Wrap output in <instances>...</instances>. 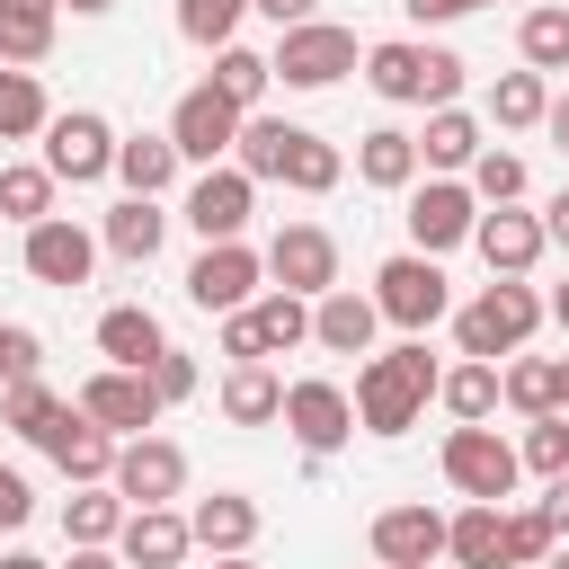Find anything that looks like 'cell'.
<instances>
[{"mask_svg": "<svg viewBox=\"0 0 569 569\" xmlns=\"http://www.w3.org/2000/svg\"><path fill=\"white\" fill-rule=\"evenodd\" d=\"M498 382H507V400H516L525 418H551V409H560V356H516Z\"/></svg>", "mask_w": 569, "mask_h": 569, "instance_id": "d590c367", "label": "cell"}, {"mask_svg": "<svg viewBox=\"0 0 569 569\" xmlns=\"http://www.w3.org/2000/svg\"><path fill=\"white\" fill-rule=\"evenodd\" d=\"M169 338H160V320L142 311V302H116L107 320H98V356L107 365H124V373H151V356H160Z\"/></svg>", "mask_w": 569, "mask_h": 569, "instance_id": "603a6c76", "label": "cell"}, {"mask_svg": "<svg viewBox=\"0 0 569 569\" xmlns=\"http://www.w3.org/2000/svg\"><path fill=\"white\" fill-rule=\"evenodd\" d=\"M222 418H231V427H267V418H284V382H276L267 365H231V373H222Z\"/></svg>", "mask_w": 569, "mask_h": 569, "instance_id": "d4e9b609", "label": "cell"}, {"mask_svg": "<svg viewBox=\"0 0 569 569\" xmlns=\"http://www.w3.org/2000/svg\"><path fill=\"white\" fill-rule=\"evenodd\" d=\"M471 249L489 258V276H525V267H533L551 240H542V213H516V204H498V213H480Z\"/></svg>", "mask_w": 569, "mask_h": 569, "instance_id": "ac0fdd59", "label": "cell"}, {"mask_svg": "<svg viewBox=\"0 0 569 569\" xmlns=\"http://www.w3.org/2000/svg\"><path fill=\"white\" fill-rule=\"evenodd\" d=\"M249 9H258V18H276V27H311V9H320V0H249Z\"/></svg>", "mask_w": 569, "mask_h": 569, "instance_id": "db71d44e", "label": "cell"}, {"mask_svg": "<svg viewBox=\"0 0 569 569\" xmlns=\"http://www.w3.org/2000/svg\"><path fill=\"white\" fill-rule=\"evenodd\" d=\"M36 365H44V347H36V329H18V320H0V382H36Z\"/></svg>", "mask_w": 569, "mask_h": 569, "instance_id": "7dc6e473", "label": "cell"}, {"mask_svg": "<svg viewBox=\"0 0 569 569\" xmlns=\"http://www.w3.org/2000/svg\"><path fill=\"white\" fill-rule=\"evenodd\" d=\"M551 569H569V551H551Z\"/></svg>", "mask_w": 569, "mask_h": 569, "instance_id": "e7e4bbea", "label": "cell"}, {"mask_svg": "<svg viewBox=\"0 0 569 569\" xmlns=\"http://www.w3.org/2000/svg\"><path fill=\"white\" fill-rule=\"evenodd\" d=\"M418 160H427V169H471V160H480V124H471L462 107H436L427 133H418Z\"/></svg>", "mask_w": 569, "mask_h": 569, "instance_id": "f546056e", "label": "cell"}, {"mask_svg": "<svg viewBox=\"0 0 569 569\" xmlns=\"http://www.w3.org/2000/svg\"><path fill=\"white\" fill-rule=\"evenodd\" d=\"M267 80H276V62H267V53H249V44H222V53H213V89H222L240 116L267 98Z\"/></svg>", "mask_w": 569, "mask_h": 569, "instance_id": "836d02e7", "label": "cell"}, {"mask_svg": "<svg viewBox=\"0 0 569 569\" xmlns=\"http://www.w3.org/2000/svg\"><path fill=\"white\" fill-rule=\"evenodd\" d=\"M516 44H525L533 71H569V9H525Z\"/></svg>", "mask_w": 569, "mask_h": 569, "instance_id": "b9f144b4", "label": "cell"}, {"mask_svg": "<svg viewBox=\"0 0 569 569\" xmlns=\"http://www.w3.org/2000/svg\"><path fill=\"white\" fill-rule=\"evenodd\" d=\"M0 569H44V560H36V551H9V560H0Z\"/></svg>", "mask_w": 569, "mask_h": 569, "instance_id": "6125c7cd", "label": "cell"}, {"mask_svg": "<svg viewBox=\"0 0 569 569\" xmlns=\"http://www.w3.org/2000/svg\"><path fill=\"white\" fill-rule=\"evenodd\" d=\"M498 391H507V382H498V365H453V373L436 382V400H445L462 427H480V418L498 409Z\"/></svg>", "mask_w": 569, "mask_h": 569, "instance_id": "8d00e7d4", "label": "cell"}, {"mask_svg": "<svg viewBox=\"0 0 569 569\" xmlns=\"http://www.w3.org/2000/svg\"><path fill=\"white\" fill-rule=\"evenodd\" d=\"M151 391H160V409H169V400H187V391H196V356L160 347V356H151Z\"/></svg>", "mask_w": 569, "mask_h": 569, "instance_id": "c3c4849f", "label": "cell"}, {"mask_svg": "<svg viewBox=\"0 0 569 569\" xmlns=\"http://www.w3.org/2000/svg\"><path fill=\"white\" fill-rule=\"evenodd\" d=\"M240 18H249V0H178V36H187V44H213V53L231 44Z\"/></svg>", "mask_w": 569, "mask_h": 569, "instance_id": "7bdbcfd3", "label": "cell"}, {"mask_svg": "<svg viewBox=\"0 0 569 569\" xmlns=\"http://www.w3.org/2000/svg\"><path fill=\"white\" fill-rule=\"evenodd\" d=\"M124 516H133V507H124L116 489H80V498L62 507V533H71V542H116Z\"/></svg>", "mask_w": 569, "mask_h": 569, "instance_id": "f35d334b", "label": "cell"}, {"mask_svg": "<svg viewBox=\"0 0 569 569\" xmlns=\"http://www.w3.org/2000/svg\"><path fill=\"white\" fill-rule=\"evenodd\" d=\"M471 196H480V204H516V196H525V160H516V151H480V160H471Z\"/></svg>", "mask_w": 569, "mask_h": 569, "instance_id": "bcb514c9", "label": "cell"}, {"mask_svg": "<svg viewBox=\"0 0 569 569\" xmlns=\"http://www.w3.org/2000/svg\"><path fill=\"white\" fill-rule=\"evenodd\" d=\"M560 551V525L542 516V507H516L507 516V569H525V560H551Z\"/></svg>", "mask_w": 569, "mask_h": 569, "instance_id": "ee69618b", "label": "cell"}, {"mask_svg": "<svg viewBox=\"0 0 569 569\" xmlns=\"http://www.w3.org/2000/svg\"><path fill=\"white\" fill-rule=\"evenodd\" d=\"M258 276H267V258H258V249H240V240H213V249L187 267V302L231 320V311H249V302H258Z\"/></svg>", "mask_w": 569, "mask_h": 569, "instance_id": "52a82bcc", "label": "cell"}, {"mask_svg": "<svg viewBox=\"0 0 569 569\" xmlns=\"http://www.w3.org/2000/svg\"><path fill=\"white\" fill-rule=\"evenodd\" d=\"M533 320H542V293L516 284V276H498L489 293H471V302L453 311V338H462L471 365H498V356H516V347L533 338Z\"/></svg>", "mask_w": 569, "mask_h": 569, "instance_id": "7a4b0ae2", "label": "cell"}, {"mask_svg": "<svg viewBox=\"0 0 569 569\" xmlns=\"http://www.w3.org/2000/svg\"><path fill=\"white\" fill-rule=\"evenodd\" d=\"M453 89H462V53L427 44V107H453Z\"/></svg>", "mask_w": 569, "mask_h": 569, "instance_id": "681fc988", "label": "cell"}, {"mask_svg": "<svg viewBox=\"0 0 569 569\" xmlns=\"http://www.w3.org/2000/svg\"><path fill=\"white\" fill-rule=\"evenodd\" d=\"M160 231H169V213H160L151 196H124V204L107 213V231H98V240H107L116 258H133V267H151V249H160Z\"/></svg>", "mask_w": 569, "mask_h": 569, "instance_id": "f1b7e54d", "label": "cell"}, {"mask_svg": "<svg viewBox=\"0 0 569 569\" xmlns=\"http://www.w3.org/2000/svg\"><path fill=\"white\" fill-rule=\"evenodd\" d=\"M240 124H249V116H240V107H231V98L204 80V89H187V98H178V116H169V142H178V160H204V169H213V160L240 142Z\"/></svg>", "mask_w": 569, "mask_h": 569, "instance_id": "ba28073f", "label": "cell"}, {"mask_svg": "<svg viewBox=\"0 0 569 569\" xmlns=\"http://www.w3.org/2000/svg\"><path fill=\"white\" fill-rule=\"evenodd\" d=\"M445 560L453 569H507V507H462V516H445Z\"/></svg>", "mask_w": 569, "mask_h": 569, "instance_id": "7402d4cb", "label": "cell"}, {"mask_svg": "<svg viewBox=\"0 0 569 569\" xmlns=\"http://www.w3.org/2000/svg\"><path fill=\"white\" fill-rule=\"evenodd\" d=\"M542 240H551V249H569V187L542 204Z\"/></svg>", "mask_w": 569, "mask_h": 569, "instance_id": "11a10c76", "label": "cell"}, {"mask_svg": "<svg viewBox=\"0 0 569 569\" xmlns=\"http://www.w3.org/2000/svg\"><path fill=\"white\" fill-rule=\"evenodd\" d=\"M284 427H293L302 453H338L347 427H356V400L338 382H284Z\"/></svg>", "mask_w": 569, "mask_h": 569, "instance_id": "4fadbf2b", "label": "cell"}, {"mask_svg": "<svg viewBox=\"0 0 569 569\" xmlns=\"http://www.w3.org/2000/svg\"><path fill=\"white\" fill-rule=\"evenodd\" d=\"M249 204H258V178H249V169H204L196 196H187V222H196L204 249H213V240H240V231H249Z\"/></svg>", "mask_w": 569, "mask_h": 569, "instance_id": "5bb4252c", "label": "cell"}, {"mask_svg": "<svg viewBox=\"0 0 569 569\" xmlns=\"http://www.w3.org/2000/svg\"><path fill=\"white\" fill-rule=\"evenodd\" d=\"M80 418H98L107 436H151V418H160V391H151V373H124V365H107V373H89V382H80Z\"/></svg>", "mask_w": 569, "mask_h": 569, "instance_id": "30bf717a", "label": "cell"}, {"mask_svg": "<svg viewBox=\"0 0 569 569\" xmlns=\"http://www.w3.org/2000/svg\"><path fill=\"white\" fill-rule=\"evenodd\" d=\"M542 124H551V142H560V151H569V89H560V98H551V116H542Z\"/></svg>", "mask_w": 569, "mask_h": 569, "instance_id": "680465c9", "label": "cell"}, {"mask_svg": "<svg viewBox=\"0 0 569 569\" xmlns=\"http://www.w3.org/2000/svg\"><path fill=\"white\" fill-rule=\"evenodd\" d=\"M489 116H498L507 133H525V124H542V116H551V89H542V71H507V80L489 89Z\"/></svg>", "mask_w": 569, "mask_h": 569, "instance_id": "74e56055", "label": "cell"}, {"mask_svg": "<svg viewBox=\"0 0 569 569\" xmlns=\"http://www.w3.org/2000/svg\"><path fill=\"white\" fill-rule=\"evenodd\" d=\"M116 178H124V196H160V187L178 178V142H169V133H133V142H116Z\"/></svg>", "mask_w": 569, "mask_h": 569, "instance_id": "4316f807", "label": "cell"}, {"mask_svg": "<svg viewBox=\"0 0 569 569\" xmlns=\"http://www.w3.org/2000/svg\"><path fill=\"white\" fill-rule=\"evenodd\" d=\"M436 356L409 338V347H391V356H365V373H356V427H373V436H400V427H418V409L436 400Z\"/></svg>", "mask_w": 569, "mask_h": 569, "instance_id": "6da1fadb", "label": "cell"}, {"mask_svg": "<svg viewBox=\"0 0 569 569\" xmlns=\"http://www.w3.org/2000/svg\"><path fill=\"white\" fill-rule=\"evenodd\" d=\"M44 169H53V178H71V187L107 178V169H116V133H107V116H89V107L53 116V124H44Z\"/></svg>", "mask_w": 569, "mask_h": 569, "instance_id": "9c48e42d", "label": "cell"}, {"mask_svg": "<svg viewBox=\"0 0 569 569\" xmlns=\"http://www.w3.org/2000/svg\"><path fill=\"white\" fill-rule=\"evenodd\" d=\"M338 178H347L338 142H320V133H302V124H293V142H284V187H293V196H329Z\"/></svg>", "mask_w": 569, "mask_h": 569, "instance_id": "4dcf8cb0", "label": "cell"}, {"mask_svg": "<svg viewBox=\"0 0 569 569\" xmlns=\"http://www.w3.org/2000/svg\"><path fill=\"white\" fill-rule=\"evenodd\" d=\"M44 124H53V107H44L36 71H9V62H0V142H27V133H44Z\"/></svg>", "mask_w": 569, "mask_h": 569, "instance_id": "d6a6232c", "label": "cell"}, {"mask_svg": "<svg viewBox=\"0 0 569 569\" xmlns=\"http://www.w3.org/2000/svg\"><path fill=\"white\" fill-rule=\"evenodd\" d=\"M53 9L62 0H0V62L9 71H27V62L53 53Z\"/></svg>", "mask_w": 569, "mask_h": 569, "instance_id": "cb8c5ba5", "label": "cell"}, {"mask_svg": "<svg viewBox=\"0 0 569 569\" xmlns=\"http://www.w3.org/2000/svg\"><path fill=\"white\" fill-rule=\"evenodd\" d=\"M213 569H258V560H249V551H240V560H213Z\"/></svg>", "mask_w": 569, "mask_h": 569, "instance_id": "be15d7a7", "label": "cell"}, {"mask_svg": "<svg viewBox=\"0 0 569 569\" xmlns=\"http://www.w3.org/2000/svg\"><path fill=\"white\" fill-rule=\"evenodd\" d=\"M516 453H525V471H542V480H560V471H569V418H560V409H551V418H533Z\"/></svg>", "mask_w": 569, "mask_h": 569, "instance_id": "f6af8a7d", "label": "cell"}, {"mask_svg": "<svg viewBox=\"0 0 569 569\" xmlns=\"http://www.w3.org/2000/svg\"><path fill=\"white\" fill-rule=\"evenodd\" d=\"M27 516H36V489H27V480L0 462V525H27Z\"/></svg>", "mask_w": 569, "mask_h": 569, "instance_id": "816d5d0a", "label": "cell"}, {"mask_svg": "<svg viewBox=\"0 0 569 569\" xmlns=\"http://www.w3.org/2000/svg\"><path fill=\"white\" fill-rule=\"evenodd\" d=\"M356 178H365V187H409V178H418V133L373 124V133H365V151H356Z\"/></svg>", "mask_w": 569, "mask_h": 569, "instance_id": "83f0119b", "label": "cell"}, {"mask_svg": "<svg viewBox=\"0 0 569 569\" xmlns=\"http://www.w3.org/2000/svg\"><path fill=\"white\" fill-rule=\"evenodd\" d=\"M373 329H382V311H373V293H320L311 302V347H329V356H365L373 347Z\"/></svg>", "mask_w": 569, "mask_h": 569, "instance_id": "d6986e66", "label": "cell"}, {"mask_svg": "<svg viewBox=\"0 0 569 569\" xmlns=\"http://www.w3.org/2000/svg\"><path fill=\"white\" fill-rule=\"evenodd\" d=\"M0 213H9V222H27V231H36V222H53V169H27V160H18V169H0Z\"/></svg>", "mask_w": 569, "mask_h": 569, "instance_id": "ab89813d", "label": "cell"}, {"mask_svg": "<svg viewBox=\"0 0 569 569\" xmlns=\"http://www.w3.org/2000/svg\"><path fill=\"white\" fill-rule=\"evenodd\" d=\"M249 329H258V347H267V356H284V347H302V338H311V302L276 284V293H258V302H249Z\"/></svg>", "mask_w": 569, "mask_h": 569, "instance_id": "1f68e13d", "label": "cell"}, {"mask_svg": "<svg viewBox=\"0 0 569 569\" xmlns=\"http://www.w3.org/2000/svg\"><path fill=\"white\" fill-rule=\"evenodd\" d=\"M116 542H124V560H133V569H178V560L196 551V533H187V516H169V507H133Z\"/></svg>", "mask_w": 569, "mask_h": 569, "instance_id": "44dd1931", "label": "cell"}, {"mask_svg": "<svg viewBox=\"0 0 569 569\" xmlns=\"http://www.w3.org/2000/svg\"><path fill=\"white\" fill-rule=\"evenodd\" d=\"M373 560L382 569H436L445 560V516L436 507H382L373 516Z\"/></svg>", "mask_w": 569, "mask_h": 569, "instance_id": "2e32d148", "label": "cell"}, {"mask_svg": "<svg viewBox=\"0 0 569 569\" xmlns=\"http://www.w3.org/2000/svg\"><path fill=\"white\" fill-rule=\"evenodd\" d=\"M284 142H293L284 116H249L240 142H231V169H249V178H284Z\"/></svg>", "mask_w": 569, "mask_h": 569, "instance_id": "e575fe53", "label": "cell"}, {"mask_svg": "<svg viewBox=\"0 0 569 569\" xmlns=\"http://www.w3.org/2000/svg\"><path fill=\"white\" fill-rule=\"evenodd\" d=\"M89 267H98V240H89L80 222H62V213H53V222H36V231H27V276H36V284L80 293V284H89Z\"/></svg>", "mask_w": 569, "mask_h": 569, "instance_id": "9a60e30c", "label": "cell"}, {"mask_svg": "<svg viewBox=\"0 0 569 569\" xmlns=\"http://www.w3.org/2000/svg\"><path fill=\"white\" fill-rule=\"evenodd\" d=\"M373 311H382L391 329H409V338H418V329H436V320L453 311L445 267H436V258H418V249H409V258H382V276H373Z\"/></svg>", "mask_w": 569, "mask_h": 569, "instance_id": "3957f363", "label": "cell"}, {"mask_svg": "<svg viewBox=\"0 0 569 569\" xmlns=\"http://www.w3.org/2000/svg\"><path fill=\"white\" fill-rule=\"evenodd\" d=\"M542 516H551V525H560V533H569V471H560V480H551V498H542Z\"/></svg>", "mask_w": 569, "mask_h": 569, "instance_id": "6f0895ef", "label": "cell"}, {"mask_svg": "<svg viewBox=\"0 0 569 569\" xmlns=\"http://www.w3.org/2000/svg\"><path fill=\"white\" fill-rule=\"evenodd\" d=\"M267 62H276V80H284V89H329V80H347V71H356V36H347V27H329V18H311V27H284V44H276Z\"/></svg>", "mask_w": 569, "mask_h": 569, "instance_id": "5b68a950", "label": "cell"}, {"mask_svg": "<svg viewBox=\"0 0 569 569\" xmlns=\"http://www.w3.org/2000/svg\"><path fill=\"white\" fill-rule=\"evenodd\" d=\"M418 27H445V18H462V9H489V0H400Z\"/></svg>", "mask_w": 569, "mask_h": 569, "instance_id": "f5cc1de1", "label": "cell"}, {"mask_svg": "<svg viewBox=\"0 0 569 569\" xmlns=\"http://www.w3.org/2000/svg\"><path fill=\"white\" fill-rule=\"evenodd\" d=\"M267 276H276L284 293L320 302V293H338V240H329L320 222H284V231L267 240Z\"/></svg>", "mask_w": 569, "mask_h": 569, "instance_id": "8992f818", "label": "cell"}, {"mask_svg": "<svg viewBox=\"0 0 569 569\" xmlns=\"http://www.w3.org/2000/svg\"><path fill=\"white\" fill-rule=\"evenodd\" d=\"M516 471H525V453H516L498 427H453V436H445V480H453L462 498H480V507H507Z\"/></svg>", "mask_w": 569, "mask_h": 569, "instance_id": "277c9868", "label": "cell"}, {"mask_svg": "<svg viewBox=\"0 0 569 569\" xmlns=\"http://www.w3.org/2000/svg\"><path fill=\"white\" fill-rule=\"evenodd\" d=\"M187 533H196L213 560H240V551L258 542V498H240V489H213V498H196Z\"/></svg>", "mask_w": 569, "mask_h": 569, "instance_id": "ffe728a7", "label": "cell"}, {"mask_svg": "<svg viewBox=\"0 0 569 569\" xmlns=\"http://www.w3.org/2000/svg\"><path fill=\"white\" fill-rule=\"evenodd\" d=\"M44 453L62 462V480H80V489H98V480H116V436L98 427V418H80V409H62V427L44 436Z\"/></svg>", "mask_w": 569, "mask_h": 569, "instance_id": "e0dca14e", "label": "cell"}, {"mask_svg": "<svg viewBox=\"0 0 569 569\" xmlns=\"http://www.w3.org/2000/svg\"><path fill=\"white\" fill-rule=\"evenodd\" d=\"M222 356H231V365H267V347H258L249 311H231V320H222Z\"/></svg>", "mask_w": 569, "mask_h": 569, "instance_id": "f907efd6", "label": "cell"}, {"mask_svg": "<svg viewBox=\"0 0 569 569\" xmlns=\"http://www.w3.org/2000/svg\"><path fill=\"white\" fill-rule=\"evenodd\" d=\"M0 427H18V436L44 445V436L62 427V400H53L44 382H9V391H0Z\"/></svg>", "mask_w": 569, "mask_h": 569, "instance_id": "60d3db41", "label": "cell"}, {"mask_svg": "<svg viewBox=\"0 0 569 569\" xmlns=\"http://www.w3.org/2000/svg\"><path fill=\"white\" fill-rule=\"evenodd\" d=\"M71 569H124V560H116L107 542H71Z\"/></svg>", "mask_w": 569, "mask_h": 569, "instance_id": "9f6ffc18", "label": "cell"}, {"mask_svg": "<svg viewBox=\"0 0 569 569\" xmlns=\"http://www.w3.org/2000/svg\"><path fill=\"white\" fill-rule=\"evenodd\" d=\"M542 311H551V320H560V329H569V284H560V293H551V302H542Z\"/></svg>", "mask_w": 569, "mask_h": 569, "instance_id": "91938a15", "label": "cell"}, {"mask_svg": "<svg viewBox=\"0 0 569 569\" xmlns=\"http://www.w3.org/2000/svg\"><path fill=\"white\" fill-rule=\"evenodd\" d=\"M187 489V453L169 445V436H124V453H116V498L124 507H169Z\"/></svg>", "mask_w": 569, "mask_h": 569, "instance_id": "8fae6325", "label": "cell"}, {"mask_svg": "<svg viewBox=\"0 0 569 569\" xmlns=\"http://www.w3.org/2000/svg\"><path fill=\"white\" fill-rule=\"evenodd\" d=\"M71 9H80V18H107V9H116V0H71Z\"/></svg>", "mask_w": 569, "mask_h": 569, "instance_id": "94428289", "label": "cell"}, {"mask_svg": "<svg viewBox=\"0 0 569 569\" xmlns=\"http://www.w3.org/2000/svg\"><path fill=\"white\" fill-rule=\"evenodd\" d=\"M365 80H373V98H391V107L427 98V44H373V53H365Z\"/></svg>", "mask_w": 569, "mask_h": 569, "instance_id": "484cf974", "label": "cell"}, {"mask_svg": "<svg viewBox=\"0 0 569 569\" xmlns=\"http://www.w3.org/2000/svg\"><path fill=\"white\" fill-rule=\"evenodd\" d=\"M471 231H480V196H471V187L427 178V187L409 196V240H418V258H436V249H453V240H471Z\"/></svg>", "mask_w": 569, "mask_h": 569, "instance_id": "7c38bea8", "label": "cell"}]
</instances>
